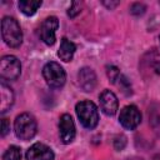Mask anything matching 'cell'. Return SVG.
I'll list each match as a JSON object with an SVG mask.
<instances>
[{
  "label": "cell",
  "instance_id": "cell-21",
  "mask_svg": "<svg viewBox=\"0 0 160 160\" xmlns=\"http://www.w3.org/2000/svg\"><path fill=\"white\" fill-rule=\"evenodd\" d=\"M102 4L105 5V6H108L109 9H112V8H115V6H118L119 5V1H102Z\"/></svg>",
  "mask_w": 160,
  "mask_h": 160
},
{
  "label": "cell",
  "instance_id": "cell-9",
  "mask_svg": "<svg viewBox=\"0 0 160 160\" xmlns=\"http://www.w3.org/2000/svg\"><path fill=\"white\" fill-rule=\"evenodd\" d=\"M59 132H60V139L64 144H70L74 138H75V124L72 118L69 114L61 115L59 120Z\"/></svg>",
  "mask_w": 160,
  "mask_h": 160
},
{
  "label": "cell",
  "instance_id": "cell-20",
  "mask_svg": "<svg viewBox=\"0 0 160 160\" xmlns=\"http://www.w3.org/2000/svg\"><path fill=\"white\" fill-rule=\"evenodd\" d=\"M10 130V125H9V121L8 119L2 118L1 119V136H5Z\"/></svg>",
  "mask_w": 160,
  "mask_h": 160
},
{
  "label": "cell",
  "instance_id": "cell-18",
  "mask_svg": "<svg viewBox=\"0 0 160 160\" xmlns=\"http://www.w3.org/2000/svg\"><path fill=\"white\" fill-rule=\"evenodd\" d=\"M125 145H126V138L124 135H118L114 140V148L120 151L125 148Z\"/></svg>",
  "mask_w": 160,
  "mask_h": 160
},
{
  "label": "cell",
  "instance_id": "cell-7",
  "mask_svg": "<svg viewBox=\"0 0 160 160\" xmlns=\"http://www.w3.org/2000/svg\"><path fill=\"white\" fill-rule=\"evenodd\" d=\"M59 28V20L56 16H49L46 18L40 28V38L46 45H54L55 44V32Z\"/></svg>",
  "mask_w": 160,
  "mask_h": 160
},
{
  "label": "cell",
  "instance_id": "cell-17",
  "mask_svg": "<svg viewBox=\"0 0 160 160\" xmlns=\"http://www.w3.org/2000/svg\"><path fill=\"white\" fill-rule=\"evenodd\" d=\"M106 74H108V78L110 79V81L115 84L116 79L119 78V75H120L121 72H120V70H119L118 68H115V66H108V68H106Z\"/></svg>",
  "mask_w": 160,
  "mask_h": 160
},
{
  "label": "cell",
  "instance_id": "cell-5",
  "mask_svg": "<svg viewBox=\"0 0 160 160\" xmlns=\"http://www.w3.org/2000/svg\"><path fill=\"white\" fill-rule=\"evenodd\" d=\"M21 74V64L14 55H5L0 60V76L2 80H16Z\"/></svg>",
  "mask_w": 160,
  "mask_h": 160
},
{
  "label": "cell",
  "instance_id": "cell-13",
  "mask_svg": "<svg viewBox=\"0 0 160 160\" xmlns=\"http://www.w3.org/2000/svg\"><path fill=\"white\" fill-rule=\"evenodd\" d=\"M75 50H76L75 44L72 41H70L68 38H62L61 42H60V48L58 50V56L60 58V60H62L65 62H69V61L72 60Z\"/></svg>",
  "mask_w": 160,
  "mask_h": 160
},
{
  "label": "cell",
  "instance_id": "cell-4",
  "mask_svg": "<svg viewBox=\"0 0 160 160\" xmlns=\"http://www.w3.org/2000/svg\"><path fill=\"white\" fill-rule=\"evenodd\" d=\"M42 76L46 84L52 89L62 88L66 81L65 70L55 61H50L45 64V66L42 68Z\"/></svg>",
  "mask_w": 160,
  "mask_h": 160
},
{
  "label": "cell",
  "instance_id": "cell-19",
  "mask_svg": "<svg viewBox=\"0 0 160 160\" xmlns=\"http://www.w3.org/2000/svg\"><path fill=\"white\" fill-rule=\"evenodd\" d=\"M144 11H145V6H144L142 4L136 2V4H134V5L131 6V12L135 14V15H140V14H142Z\"/></svg>",
  "mask_w": 160,
  "mask_h": 160
},
{
  "label": "cell",
  "instance_id": "cell-15",
  "mask_svg": "<svg viewBox=\"0 0 160 160\" xmlns=\"http://www.w3.org/2000/svg\"><path fill=\"white\" fill-rule=\"evenodd\" d=\"M2 160H21V150L20 148L11 145L2 155Z\"/></svg>",
  "mask_w": 160,
  "mask_h": 160
},
{
  "label": "cell",
  "instance_id": "cell-1",
  "mask_svg": "<svg viewBox=\"0 0 160 160\" xmlns=\"http://www.w3.org/2000/svg\"><path fill=\"white\" fill-rule=\"evenodd\" d=\"M1 35L5 44L10 48H19L22 42V31L15 18H11V16L2 18Z\"/></svg>",
  "mask_w": 160,
  "mask_h": 160
},
{
  "label": "cell",
  "instance_id": "cell-14",
  "mask_svg": "<svg viewBox=\"0 0 160 160\" xmlns=\"http://www.w3.org/2000/svg\"><path fill=\"white\" fill-rule=\"evenodd\" d=\"M41 1L40 0H20L19 1V9L21 10L22 14L30 16V15H34L36 12V10L41 6Z\"/></svg>",
  "mask_w": 160,
  "mask_h": 160
},
{
  "label": "cell",
  "instance_id": "cell-11",
  "mask_svg": "<svg viewBox=\"0 0 160 160\" xmlns=\"http://www.w3.org/2000/svg\"><path fill=\"white\" fill-rule=\"evenodd\" d=\"M78 80H79L80 88L86 92L92 91L96 86V75L91 68L80 69L78 72Z\"/></svg>",
  "mask_w": 160,
  "mask_h": 160
},
{
  "label": "cell",
  "instance_id": "cell-3",
  "mask_svg": "<svg viewBox=\"0 0 160 160\" xmlns=\"http://www.w3.org/2000/svg\"><path fill=\"white\" fill-rule=\"evenodd\" d=\"M38 130L35 118L29 112H22L16 116L14 122V131L15 135L20 140H30L35 136Z\"/></svg>",
  "mask_w": 160,
  "mask_h": 160
},
{
  "label": "cell",
  "instance_id": "cell-12",
  "mask_svg": "<svg viewBox=\"0 0 160 160\" xmlns=\"http://www.w3.org/2000/svg\"><path fill=\"white\" fill-rule=\"evenodd\" d=\"M14 104V92L12 89L6 85L4 81L0 84V112H6Z\"/></svg>",
  "mask_w": 160,
  "mask_h": 160
},
{
  "label": "cell",
  "instance_id": "cell-10",
  "mask_svg": "<svg viewBox=\"0 0 160 160\" xmlns=\"http://www.w3.org/2000/svg\"><path fill=\"white\" fill-rule=\"evenodd\" d=\"M26 160H54L52 150L41 142H35L26 151Z\"/></svg>",
  "mask_w": 160,
  "mask_h": 160
},
{
  "label": "cell",
  "instance_id": "cell-16",
  "mask_svg": "<svg viewBox=\"0 0 160 160\" xmlns=\"http://www.w3.org/2000/svg\"><path fill=\"white\" fill-rule=\"evenodd\" d=\"M81 6H82V4H81L80 1H72V2H71V6H70L69 10H68V15H69L70 18H75L76 15L80 14Z\"/></svg>",
  "mask_w": 160,
  "mask_h": 160
},
{
  "label": "cell",
  "instance_id": "cell-8",
  "mask_svg": "<svg viewBox=\"0 0 160 160\" xmlns=\"http://www.w3.org/2000/svg\"><path fill=\"white\" fill-rule=\"evenodd\" d=\"M99 102H100V109L101 111L108 115V116H114L116 112H118V108H119V101H118V98L116 95L105 89L100 96H99Z\"/></svg>",
  "mask_w": 160,
  "mask_h": 160
},
{
  "label": "cell",
  "instance_id": "cell-2",
  "mask_svg": "<svg viewBox=\"0 0 160 160\" xmlns=\"http://www.w3.org/2000/svg\"><path fill=\"white\" fill-rule=\"evenodd\" d=\"M76 115L81 125L86 129H94L99 122V110L96 105L90 100H82L75 106Z\"/></svg>",
  "mask_w": 160,
  "mask_h": 160
},
{
  "label": "cell",
  "instance_id": "cell-6",
  "mask_svg": "<svg viewBox=\"0 0 160 160\" xmlns=\"http://www.w3.org/2000/svg\"><path fill=\"white\" fill-rule=\"evenodd\" d=\"M119 121L122 128L128 130H134L141 122V114L135 105H126L120 110Z\"/></svg>",
  "mask_w": 160,
  "mask_h": 160
},
{
  "label": "cell",
  "instance_id": "cell-22",
  "mask_svg": "<svg viewBox=\"0 0 160 160\" xmlns=\"http://www.w3.org/2000/svg\"><path fill=\"white\" fill-rule=\"evenodd\" d=\"M159 39H160V36H159Z\"/></svg>",
  "mask_w": 160,
  "mask_h": 160
}]
</instances>
